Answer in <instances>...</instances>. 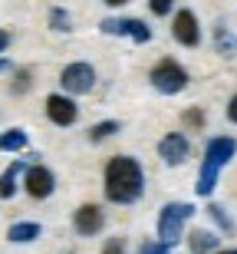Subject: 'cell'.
<instances>
[{
    "label": "cell",
    "instance_id": "obj_23",
    "mask_svg": "<svg viewBox=\"0 0 237 254\" xmlns=\"http://www.w3.org/2000/svg\"><path fill=\"white\" fill-rule=\"evenodd\" d=\"M102 254H125V238H109L102 245Z\"/></svg>",
    "mask_w": 237,
    "mask_h": 254
},
{
    "label": "cell",
    "instance_id": "obj_3",
    "mask_svg": "<svg viewBox=\"0 0 237 254\" xmlns=\"http://www.w3.org/2000/svg\"><path fill=\"white\" fill-rule=\"evenodd\" d=\"M152 86L158 89V93H165V96H175V93H181L185 86H188V73H185V66H178L175 60H161V63H155V69H152Z\"/></svg>",
    "mask_w": 237,
    "mask_h": 254
},
{
    "label": "cell",
    "instance_id": "obj_15",
    "mask_svg": "<svg viewBox=\"0 0 237 254\" xmlns=\"http://www.w3.org/2000/svg\"><path fill=\"white\" fill-rule=\"evenodd\" d=\"M20 169H23V162H13L3 175H0V198H13L17 195V175Z\"/></svg>",
    "mask_w": 237,
    "mask_h": 254
},
{
    "label": "cell",
    "instance_id": "obj_7",
    "mask_svg": "<svg viewBox=\"0 0 237 254\" xmlns=\"http://www.w3.org/2000/svg\"><path fill=\"white\" fill-rule=\"evenodd\" d=\"M171 37L178 40L181 47H198L201 43L198 17H194L191 10H178V13H175V23H171Z\"/></svg>",
    "mask_w": 237,
    "mask_h": 254
},
{
    "label": "cell",
    "instance_id": "obj_14",
    "mask_svg": "<svg viewBox=\"0 0 237 254\" xmlns=\"http://www.w3.org/2000/svg\"><path fill=\"white\" fill-rule=\"evenodd\" d=\"M188 245H191V254H211L218 248V235H211V231H191Z\"/></svg>",
    "mask_w": 237,
    "mask_h": 254
},
{
    "label": "cell",
    "instance_id": "obj_17",
    "mask_svg": "<svg viewBox=\"0 0 237 254\" xmlns=\"http://www.w3.org/2000/svg\"><path fill=\"white\" fill-rule=\"evenodd\" d=\"M49 27L56 30V33H69V30H73V17H69L63 7H53L49 10Z\"/></svg>",
    "mask_w": 237,
    "mask_h": 254
},
{
    "label": "cell",
    "instance_id": "obj_6",
    "mask_svg": "<svg viewBox=\"0 0 237 254\" xmlns=\"http://www.w3.org/2000/svg\"><path fill=\"white\" fill-rule=\"evenodd\" d=\"M23 189H27L30 198H49L56 189V179L47 165H30L27 175H23Z\"/></svg>",
    "mask_w": 237,
    "mask_h": 254
},
{
    "label": "cell",
    "instance_id": "obj_8",
    "mask_svg": "<svg viewBox=\"0 0 237 254\" xmlns=\"http://www.w3.org/2000/svg\"><path fill=\"white\" fill-rule=\"evenodd\" d=\"M188 152H191V142H188V135H181V132H168V135L158 142V155L165 159V165H181V162L188 159Z\"/></svg>",
    "mask_w": 237,
    "mask_h": 254
},
{
    "label": "cell",
    "instance_id": "obj_28",
    "mask_svg": "<svg viewBox=\"0 0 237 254\" xmlns=\"http://www.w3.org/2000/svg\"><path fill=\"white\" fill-rule=\"evenodd\" d=\"M7 69H10V60H3V57H0V73H7Z\"/></svg>",
    "mask_w": 237,
    "mask_h": 254
},
{
    "label": "cell",
    "instance_id": "obj_22",
    "mask_svg": "<svg viewBox=\"0 0 237 254\" xmlns=\"http://www.w3.org/2000/svg\"><path fill=\"white\" fill-rule=\"evenodd\" d=\"M148 7H152V13H155V17H165V13H171L175 0H148Z\"/></svg>",
    "mask_w": 237,
    "mask_h": 254
},
{
    "label": "cell",
    "instance_id": "obj_18",
    "mask_svg": "<svg viewBox=\"0 0 237 254\" xmlns=\"http://www.w3.org/2000/svg\"><path fill=\"white\" fill-rule=\"evenodd\" d=\"M119 129H122V126L115 123V119H105V123H95L93 129H89V139H93V142H102V139H109V135H115Z\"/></svg>",
    "mask_w": 237,
    "mask_h": 254
},
{
    "label": "cell",
    "instance_id": "obj_12",
    "mask_svg": "<svg viewBox=\"0 0 237 254\" xmlns=\"http://www.w3.org/2000/svg\"><path fill=\"white\" fill-rule=\"evenodd\" d=\"M214 50H218L224 60H234L237 57V37L228 23H214Z\"/></svg>",
    "mask_w": 237,
    "mask_h": 254
},
{
    "label": "cell",
    "instance_id": "obj_21",
    "mask_svg": "<svg viewBox=\"0 0 237 254\" xmlns=\"http://www.w3.org/2000/svg\"><path fill=\"white\" fill-rule=\"evenodd\" d=\"M139 254H171V251L165 241H145V245H139Z\"/></svg>",
    "mask_w": 237,
    "mask_h": 254
},
{
    "label": "cell",
    "instance_id": "obj_2",
    "mask_svg": "<svg viewBox=\"0 0 237 254\" xmlns=\"http://www.w3.org/2000/svg\"><path fill=\"white\" fill-rule=\"evenodd\" d=\"M194 215V208L185 205V201H171V205L161 208L158 215V241H165V245H178L181 241V231H185V221Z\"/></svg>",
    "mask_w": 237,
    "mask_h": 254
},
{
    "label": "cell",
    "instance_id": "obj_16",
    "mask_svg": "<svg viewBox=\"0 0 237 254\" xmlns=\"http://www.w3.org/2000/svg\"><path fill=\"white\" fill-rule=\"evenodd\" d=\"M27 149V132L23 129H7L0 135V152H20Z\"/></svg>",
    "mask_w": 237,
    "mask_h": 254
},
{
    "label": "cell",
    "instance_id": "obj_26",
    "mask_svg": "<svg viewBox=\"0 0 237 254\" xmlns=\"http://www.w3.org/2000/svg\"><path fill=\"white\" fill-rule=\"evenodd\" d=\"M7 47H10V33H7V30H0V53H3Z\"/></svg>",
    "mask_w": 237,
    "mask_h": 254
},
{
    "label": "cell",
    "instance_id": "obj_20",
    "mask_svg": "<svg viewBox=\"0 0 237 254\" xmlns=\"http://www.w3.org/2000/svg\"><path fill=\"white\" fill-rule=\"evenodd\" d=\"M181 119H185V126H188V129H204V113H201V109H188Z\"/></svg>",
    "mask_w": 237,
    "mask_h": 254
},
{
    "label": "cell",
    "instance_id": "obj_24",
    "mask_svg": "<svg viewBox=\"0 0 237 254\" xmlns=\"http://www.w3.org/2000/svg\"><path fill=\"white\" fill-rule=\"evenodd\" d=\"M30 89V73L23 69V73H17V83H13V93H27Z\"/></svg>",
    "mask_w": 237,
    "mask_h": 254
},
{
    "label": "cell",
    "instance_id": "obj_9",
    "mask_svg": "<svg viewBox=\"0 0 237 254\" xmlns=\"http://www.w3.org/2000/svg\"><path fill=\"white\" fill-rule=\"evenodd\" d=\"M102 225H105V215H102L99 205H83V208H76V215H73V228H76L83 238L99 235Z\"/></svg>",
    "mask_w": 237,
    "mask_h": 254
},
{
    "label": "cell",
    "instance_id": "obj_4",
    "mask_svg": "<svg viewBox=\"0 0 237 254\" xmlns=\"http://www.w3.org/2000/svg\"><path fill=\"white\" fill-rule=\"evenodd\" d=\"M59 86H63L69 96L93 93V86H95V69H93L89 63H69L66 69L59 73Z\"/></svg>",
    "mask_w": 237,
    "mask_h": 254
},
{
    "label": "cell",
    "instance_id": "obj_11",
    "mask_svg": "<svg viewBox=\"0 0 237 254\" xmlns=\"http://www.w3.org/2000/svg\"><path fill=\"white\" fill-rule=\"evenodd\" d=\"M234 155H237V142L231 139V135H214V139L204 145V162H214L221 169H224Z\"/></svg>",
    "mask_w": 237,
    "mask_h": 254
},
{
    "label": "cell",
    "instance_id": "obj_1",
    "mask_svg": "<svg viewBox=\"0 0 237 254\" xmlns=\"http://www.w3.org/2000/svg\"><path fill=\"white\" fill-rule=\"evenodd\" d=\"M145 191V172L132 155H115L105 165V198L115 205H132Z\"/></svg>",
    "mask_w": 237,
    "mask_h": 254
},
{
    "label": "cell",
    "instance_id": "obj_5",
    "mask_svg": "<svg viewBox=\"0 0 237 254\" xmlns=\"http://www.w3.org/2000/svg\"><path fill=\"white\" fill-rule=\"evenodd\" d=\"M99 30L109 33V37H132L135 43H148V40H152V27H148L145 20H132V17H125V20H102Z\"/></svg>",
    "mask_w": 237,
    "mask_h": 254
},
{
    "label": "cell",
    "instance_id": "obj_27",
    "mask_svg": "<svg viewBox=\"0 0 237 254\" xmlns=\"http://www.w3.org/2000/svg\"><path fill=\"white\" fill-rule=\"evenodd\" d=\"M105 3H109V7H125L129 0H105Z\"/></svg>",
    "mask_w": 237,
    "mask_h": 254
},
{
    "label": "cell",
    "instance_id": "obj_10",
    "mask_svg": "<svg viewBox=\"0 0 237 254\" xmlns=\"http://www.w3.org/2000/svg\"><path fill=\"white\" fill-rule=\"evenodd\" d=\"M47 116H49V123H56V126H73L76 123V103H73V96H47Z\"/></svg>",
    "mask_w": 237,
    "mask_h": 254
},
{
    "label": "cell",
    "instance_id": "obj_13",
    "mask_svg": "<svg viewBox=\"0 0 237 254\" xmlns=\"http://www.w3.org/2000/svg\"><path fill=\"white\" fill-rule=\"evenodd\" d=\"M7 238L13 241V245H27V241L40 238V225L37 221H17V225H10Z\"/></svg>",
    "mask_w": 237,
    "mask_h": 254
},
{
    "label": "cell",
    "instance_id": "obj_29",
    "mask_svg": "<svg viewBox=\"0 0 237 254\" xmlns=\"http://www.w3.org/2000/svg\"><path fill=\"white\" fill-rule=\"evenodd\" d=\"M218 254H237V248H231V251H218Z\"/></svg>",
    "mask_w": 237,
    "mask_h": 254
},
{
    "label": "cell",
    "instance_id": "obj_19",
    "mask_svg": "<svg viewBox=\"0 0 237 254\" xmlns=\"http://www.w3.org/2000/svg\"><path fill=\"white\" fill-rule=\"evenodd\" d=\"M208 215L221 225V231H231V228H234V225H231V218L224 215V208H221V205H208Z\"/></svg>",
    "mask_w": 237,
    "mask_h": 254
},
{
    "label": "cell",
    "instance_id": "obj_25",
    "mask_svg": "<svg viewBox=\"0 0 237 254\" xmlns=\"http://www.w3.org/2000/svg\"><path fill=\"white\" fill-rule=\"evenodd\" d=\"M228 119H231V123L237 126V93L231 96V103H228Z\"/></svg>",
    "mask_w": 237,
    "mask_h": 254
}]
</instances>
